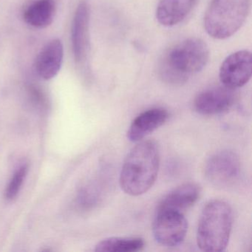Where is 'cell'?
Segmentation results:
<instances>
[{
    "label": "cell",
    "mask_w": 252,
    "mask_h": 252,
    "mask_svg": "<svg viewBox=\"0 0 252 252\" xmlns=\"http://www.w3.org/2000/svg\"><path fill=\"white\" fill-rule=\"evenodd\" d=\"M160 166V150L154 140H142L125 158L121 170V189L130 196L148 191L156 183Z\"/></svg>",
    "instance_id": "1"
},
{
    "label": "cell",
    "mask_w": 252,
    "mask_h": 252,
    "mask_svg": "<svg viewBox=\"0 0 252 252\" xmlns=\"http://www.w3.org/2000/svg\"><path fill=\"white\" fill-rule=\"evenodd\" d=\"M209 51L204 41L190 38L171 48L162 59L159 74L163 82L173 85L186 83L207 64Z\"/></svg>",
    "instance_id": "2"
},
{
    "label": "cell",
    "mask_w": 252,
    "mask_h": 252,
    "mask_svg": "<svg viewBox=\"0 0 252 252\" xmlns=\"http://www.w3.org/2000/svg\"><path fill=\"white\" fill-rule=\"evenodd\" d=\"M233 225L231 206L222 200L208 202L200 214L197 229V243L203 252L225 250Z\"/></svg>",
    "instance_id": "3"
},
{
    "label": "cell",
    "mask_w": 252,
    "mask_h": 252,
    "mask_svg": "<svg viewBox=\"0 0 252 252\" xmlns=\"http://www.w3.org/2000/svg\"><path fill=\"white\" fill-rule=\"evenodd\" d=\"M251 0H212L205 13L206 33L216 39L231 37L246 22Z\"/></svg>",
    "instance_id": "4"
},
{
    "label": "cell",
    "mask_w": 252,
    "mask_h": 252,
    "mask_svg": "<svg viewBox=\"0 0 252 252\" xmlns=\"http://www.w3.org/2000/svg\"><path fill=\"white\" fill-rule=\"evenodd\" d=\"M208 181L218 188H229L237 184L241 175L238 156L230 150H220L211 156L205 164Z\"/></svg>",
    "instance_id": "5"
},
{
    "label": "cell",
    "mask_w": 252,
    "mask_h": 252,
    "mask_svg": "<svg viewBox=\"0 0 252 252\" xmlns=\"http://www.w3.org/2000/svg\"><path fill=\"white\" fill-rule=\"evenodd\" d=\"M188 231L184 214L174 211H156L153 233L158 243L166 247H176L184 242Z\"/></svg>",
    "instance_id": "6"
},
{
    "label": "cell",
    "mask_w": 252,
    "mask_h": 252,
    "mask_svg": "<svg viewBox=\"0 0 252 252\" xmlns=\"http://www.w3.org/2000/svg\"><path fill=\"white\" fill-rule=\"evenodd\" d=\"M252 57L249 51H240L228 56L220 68L219 77L223 86L236 90L246 85L252 77Z\"/></svg>",
    "instance_id": "7"
},
{
    "label": "cell",
    "mask_w": 252,
    "mask_h": 252,
    "mask_svg": "<svg viewBox=\"0 0 252 252\" xmlns=\"http://www.w3.org/2000/svg\"><path fill=\"white\" fill-rule=\"evenodd\" d=\"M237 99L235 90L227 87H212L199 93L194 98V110L203 116H215L231 108Z\"/></svg>",
    "instance_id": "8"
},
{
    "label": "cell",
    "mask_w": 252,
    "mask_h": 252,
    "mask_svg": "<svg viewBox=\"0 0 252 252\" xmlns=\"http://www.w3.org/2000/svg\"><path fill=\"white\" fill-rule=\"evenodd\" d=\"M90 20L91 9L85 1L78 5L72 23L71 40L75 61L83 64L90 51Z\"/></svg>",
    "instance_id": "9"
},
{
    "label": "cell",
    "mask_w": 252,
    "mask_h": 252,
    "mask_svg": "<svg viewBox=\"0 0 252 252\" xmlns=\"http://www.w3.org/2000/svg\"><path fill=\"white\" fill-rule=\"evenodd\" d=\"M64 59V47L59 39H53L43 47L36 57L34 69L45 80L54 79L61 70Z\"/></svg>",
    "instance_id": "10"
},
{
    "label": "cell",
    "mask_w": 252,
    "mask_h": 252,
    "mask_svg": "<svg viewBox=\"0 0 252 252\" xmlns=\"http://www.w3.org/2000/svg\"><path fill=\"white\" fill-rule=\"evenodd\" d=\"M169 113L163 108H153L138 115L131 123L127 138L131 142L142 141L147 135L163 126L169 119Z\"/></svg>",
    "instance_id": "11"
},
{
    "label": "cell",
    "mask_w": 252,
    "mask_h": 252,
    "mask_svg": "<svg viewBox=\"0 0 252 252\" xmlns=\"http://www.w3.org/2000/svg\"><path fill=\"white\" fill-rule=\"evenodd\" d=\"M200 189L194 183H186L174 189L158 203L156 211H174L185 214L198 200Z\"/></svg>",
    "instance_id": "12"
},
{
    "label": "cell",
    "mask_w": 252,
    "mask_h": 252,
    "mask_svg": "<svg viewBox=\"0 0 252 252\" xmlns=\"http://www.w3.org/2000/svg\"><path fill=\"white\" fill-rule=\"evenodd\" d=\"M196 0H159L156 15L158 22L165 27L181 23L194 8Z\"/></svg>",
    "instance_id": "13"
},
{
    "label": "cell",
    "mask_w": 252,
    "mask_h": 252,
    "mask_svg": "<svg viewBox=\"0 0 252 252\" xmlns=\"http://www.w3.org/2000/svg\"><path fill=\"white\" fill-rule=\"evenodd\" d=\"M56 10L54 0H34L25 8L23 19L32 27L45 29L52 24Z\"/></svg>",
    "instance_id": "14"
},
{
    "label": "cell",
    "mask_w": 252,
    "mask_h": 252,
    "mask_svg": "<svg viewBox=\"0 0 252 252\" xmlns=\"http://www.w3.org/2000/svg\"><path fill=\"white\" fill-rule=\"evenodd\" d=\"M145 246L141 237H109L95 246L97 252H135L142 250Z\"/></svg>",
    "instance_id": "15"
},
{
    "label": "cell",
    "mask_w": 252,
    "mask_h": 252,
    "mask_svg": "<svg viewBox=\"0 0 252 252\" xmlns=\"http://www.w3.org/2000/svg\"><path fill=\"white\" fill-rule=\"evenodd\" d=\"M29 172V165L23 164L18 168L10 180L5 191V197L8 200H12L17 197L23 187L25 179Z\"/></svg>",
    "instance_id": "16"
},
{
    "label": "cell",
    "mask_w": 252,
    "mask_h": 252,
    "mask_svg": "<svg viewBox=\"0 0 252 252\" xmlns=\"http://www.w3.org/2000/svg\"><path fill=\"white\" fill-rule=\"evenodd\" d=\"M98 200L97 192L94 189H84L79 194V201L81 204L85 207H91L96 203Z\"/></svg>",
    "instance_id": "17"
},
{
    "label": "cell",
    "mask_w": 252,
    "mask_h": 252,
    "mask_svg": "<svg viewBox=\"0 0 252 252\" xmlns=\"http://www.w3.org/2000/svg\"><path fill=\"white\" fill-rule=\"evenodd\" d=\"M28 91L31 98L35 104L39 106H44L46 104V97L40 88L35 85H31L28 88Z\"/></svg>",
    "instance_id": "18"
}]
</instances>
